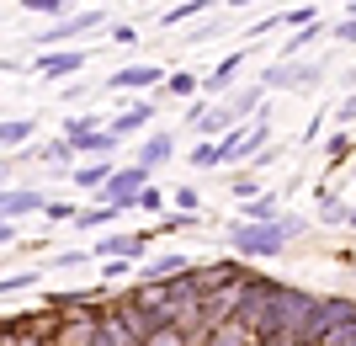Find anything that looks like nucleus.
Instances as JSON below:
<instances>
[{
  "label": "nucleus",
  "instance_id": "obj_37",
  "mask_svg": "<svg viewBox=\"0 0 356 346\" xmlns=\"http://www.w3.org/2000/svg\"><path fill=\"white\" fill-rule=\"evenodd\" d=\"M80 261H90L86 251H59V256H54V267H64V272H70V267H80Z\"/></svg>",
  "mask_w": 356,
  "mask_h": 346
},
{
  "label": "nucleus",
  "instance_id": "obj_8",
  "mask_svg": "<svg viewBox=\"0 0 356 346\" xmlns=\"http://www.w3.org/2000/svg\"><path fill=\"white\" fill-rule=\"evenodd\" d=\"M325 75V64H271L261 86L266 91H293V86H314V80Z\"/></svg>",
  "mask_w": 356,
  "mask_h": 346
},
{
  "label": "nucleus",
  "instance_id": "obj_24",
  "mask_svg": "<svg viewBox=\"0 0 356 346\" xmlns=\"http://www.w3.org/2000/svg\"><path fill=\"white\" fill-rule=\"evenodd\" d=\"M277 22H282V27H293V32H303V27H314V22H319V6H314V0H303V6H293V11L277 16Z\"/></svg>",
  "mask_w": 356,
  "mask_h": 346
},
{
  "label": "nucleus",
  "instance_id": "obj_39",
  "mask_svg": "<svg viewBox=\"0 0 356 346\" xmlns=\"http://www.w3.org/2000/svg\"><path fill=\"white\" fill-rule=\"evenodd\" d=\"M335 43H356V22H351V16H346L341 27H335Z\"/></svg>",
  "mask_w": 356,
  "mask_h": 346
},
{
  "label": "nucleus",
  "instance_id": "obj_40",
  "mask_svg": "<svg viewBox=\"0 0 356 346\" xmlns=\"http://www.w3.org/2000/svg\"><path fill=\"white\" fill-rule=\"evenodd\" d=\"M335 118H341V123H356V96H346V102L335 107Z\"/></svg>",
  "mask_w": 356,
  "mask_h": 346
},
{
  "label": "nucleus",
  "instance_id": "obj_29",
  "mask_svg": "<svg viewBox=\"0 0 356 346\" xmlns=\"http://www.w3.org/2000/svg\"><path fill=\"white\" fill-rule=\"evenodd\" d=\"M192 166H223V144H192Z\"/></svg>",
  "mask_w": 356,
  "mask_h": 346
},
{
  "label": "nucleus",
  "instance_id": "obj_44",
  "mask_svg": "<svg viewBox=\"0 0 356 346\" xmlns=\"http://www.w3.org/2000/svg\"><path fill=\"white\" fill-rule=\"evenodd\" d=\"M255 346H287V341H255Z\"/></svg>",
  "mask_w": 356,
  "mask_h": 346
},
{
  "label": "nucleus",
  "instance_id": "obj_13",
  "mask_svg": "<svg viewBox=\"0 0 356 346\" xmlns=\"http://www.w3.org/2000/svg\"><path fill=\"white\" fill-rule=\"evenodd\" d=\"M90 59V48H70V54H48V59H38V70H43V75H74V70H80V64Z\"/></svg>",
  "mask_w": 356,
  "mask_h": 346
},
{
  "label": "nucleus",
  "instance_id": "obj_30",
  "mask_svg": "<svg viewBox=\"0 0 356 346\" xmlns=\"http://www.w3.org/2000/svg\"><path fill=\"white\" fill-rule=\"evenodd\" d=\"M170 96H202V80L186 75V70H176V75H170Z\"/></svg>",
  "mask_w": 356,
  "mask_h": 346
},
{
  "label": "nucleus",
  "instance_id": "obj_36",
  "mask_svg": "<svg viewBox=\"0 0 356 346\" xmlns=\"http://www.w3.org/2000/svg\"><path fill=\"white\" fill-rule=\"evenodd\" d=\"M176 208L181 213H202V197H197L192 187H181V192H176Z\"/></svg>",
  "mask_w": 356,
  "mask_h": 346
},
{
  "label": "nucleus",
  "instance_id": "obj_31",
  "mask_svg": "<svg viewBox=\"0 0 356 346\" xmlns=\"http://www.w3.org/2000/svg\"><path fill=\"white\" fill-rule=\"evenodd\" d=\"M229 181H234V192L245 197V203H255V197H266V192H261V176H255V171H245V176H229Z\"/></svg>",
  "mask_w": 356,
  "mask_h": 346
},
{
  "label": "nucleus",
  "instance_id": "obj_10",
  "mask_svg": "<svg viewBox=\"0 0 356 346\" xmlns=\"http://www.w3.org/2000/svg\"><path fill=\"white\" fill-rule=\"evenodd\" d=\"M0 213H6V224H16V219L48 213V203H43V192H32V187H6V197H0Z\"/></svg>",
  "mask_w": 356,
  "mask_h": 346
},
{
  "label": "nucleus",
  "instance_id": "obj_19",
  "mask_svg": "<svg viewBox=\"0 0 356 346\" xmlns=\"http://www.w3.org/2000/svg\"><path fill=\"white\" fill-rule=\"evenodd\" d=\"M239 64H245V48H234V54H223L218 64H213V75L202 80V91H218V86H229V80H234V70Z\"/></svg>",
  "mask_w": 356,
  "mask_h": 346
},
{
  "label": "nucleus",
  "instance_id": "obj_22",
  "mask_svg": "<svg viewBox=\"0 0 356 346\" xmlns=\"http://www.w3.org/2000/svg\"><path fill=\"white\" fill-rule=\"evenodd\" d=\"M118 203H96V208H80V219H74V229H106L112 219H118Z\"/></svg>",
  "mask_w": 356,
  "mask_h": 346
},
{
  "label": "nucleus",
  "instance_id": "obj_16",
  "mask_svg": "<svg viewBox=\"0 0 356 346\" xmlns=\"http://www.w3.org/2000/svg\"><path fill=\"white\" fill-rule=\"evenodd\" d=\"M202 346H255V336L239 325V320H229V325H218V331L202 336Z\"/></svg>",
  "mask_w": 356,
  "mask_h": 346
},
{
  "label": "nucleus",
  "instance_id": "obj_3",
  "mask_svg": "<svg viewBox=\"0 0 356 346\" xmlns=\"http://www.w3.org/2000/svg\"><path fill=\"white\" fill-rule=\"evenodd\" d=\"M229 245H234V256H250V261H261V256H282V235H277V224H245V219H234L229 224Z\"/></svg>",
  "mask_w": 356,
  "mask_h": 346
},
{
  "label": "nucleus",
  "instance_id": "obj_42",
  "mask_svg": "<svg viewBox=\"0 0 356 346\" xmlns=\"http://www.w3.org/2000/svg\"><path fill=\"white\" fill-rule=\"evenodd\" d=\"M346 224H351V229H356V203H351V208H346Z\"/></svg>",
  "mask_w": 356,
  "mask_h": 346
},
{
  "label": "nucleus",
  "instance_id": "obj_41",
  "mask_svg": "<svg viewBox=\"0 0 356 346\" xmlns=\"http://www.w3.org/2000/svg\"><path fill=\"white\" fill-rule=\"evenodd\" d=\"M106 38H112V43H134L138 32H134V27H106Z\"/></svg>",
  "mask_w": 356,
  "mask_h": 346
},
{
  "label": "nucleus",
  "instance_id": "obj_38",
  "mask_svg": "<svg viewBox=\"0 0 356 346\" xmlns=\"http://www.w3.org/2000/svg\"><path fill=\"white\" fill-rule=\"evenodd\" d=\"M138 208H149V213H154V208H165V192H154V187H149V192L138 197Z\"/></svg>",
  "mask_w": 356,
  "mask_h": 346
},
{
  "label": "nucleus",
  "instance_id": "obj_20",
  "mask_svg": "<svg viewBox=\"0 0 356 346\" xmlns=\"http://www.w3.org/2000/svg\"><path fill=\"white\" fill-rule=\"evenodd\" d=\"M277 219H282V203H277V197H255V203H245V224H277Z\"/></svg>",
  "mask_w": 356,
  "mask_h": 346
},
{
  "label": "nucleus",
  "instance_id": "obj_23",
  "mask_svg": "<svg viewBox=\"0 0 356 346\" xmlns=\"http://www.w3.org/2000/svg\"><path fill=\"white\" fill-rule=\"evenodd\" d=\"M213 11V0H181V6H170V11L160 16V27H176V22H186V16H202Z\"/></svg>",
  "mask_w": 356,
  "mask_h": 346
},
{
  "label": "nucleus",
  "instance_id": "obj_14",
  "mask_svg": "<svg viewBox=\"0 0 356 346\" xmlns=\"http://www.w3.org/2000/svg\"><path fill=\"white\" fill-rule=\"evenodd\" d=\"M70 144H74V155H112L118 150V134H112V128H90V134L70 139Z\"/></svg>",
  "mask_w": 356,
  "mask_h": 346
},
{
  "label": "nucleus",
  "instance_id": "obj_26",
  "mask_svg": "<svg viewBox=\"0 0 356 346\" xmlns=\"http://www.w3.org/2000/svg\"><path fill=\"white\" fill-rule=\"evenodd\" d=\"M144 346H192V336L181 331V325H165V331H154Z\"/></svg>",
  "mask_w": 356,
  "mask_h": 346
},
{
  "label": "nucleus",
  "instance_id": "obj_6",
  "mask_svg": "<svg viewBox=\"0 0 356 346\" xmlns=\"http://www.w3.org/2000/svg\"><path fill=\"white\" fill-rule=\"evenodd\" d=\"M144 192H149V171H144V166H128V171H118V176L106 181L102 203H118V208H128V203H138Z\"/></svg>",
  "mask_w": 356,
  "mask_h": 346
},
{
  "label": "nucleus",
  "instance_id": "obj_25",
  "mask_svg": "<svg viewBox=\"0 0 356 346\" xmlns=\"http://www.w3.org/2000/svg\"><path fill=\"white\" fill-rule=\"evenodd\" d=\"M70 6H74V0H22V11H38V16H59V22H64V16H74Z\"/></svg>",
  "mask_w": 356,
  "mask_h": 346
},
{
  "label": "nucleus",
  "instance_id": "obj_9",
  "mask_svg": "<svg viewBox=\"0 0 356 346\" xmlns=\"http://www.w3.org/2000/svg\"><path fill=\"white\" fill-rule=\"evenodd\" d=\"M134 86H170V70H160V64H128V70L106 75V91H134Z\"/></svg>",
  "mask_w": 356,
  "mask_h": 346
},
{
  "label": "nucleus",
  "instance_id": "obj_35",
  "mask_svg": "<svg viewBox=\"0 0 356 346\" xmlns=\"http://www.w3.org/2000/svg\"><path fill=\"white\" fill-rule=\"evenodd\" d=\"M128 272H134V261H102V283H118Z\"/></svg>",
  "mask_w": 356,
  "mask_h": 346
},
{
  "label": "nucleus",
  "instance_id": "obj_34",
  "mask_svg": "<svg viewBox=\"0 0 356 346\" xmlns=\"http://www.w3.org/2000/svg\"><path fill=\"white\" fill-rule=\"evenodd\" d=\"M48 219H54V224H74L80 208H74V203H48Z\"/></svg>",
  "mask_w": 356,
  "mask_h": 346
},
{
  "label": "nucleus",
  "instance_id": "obj_43",
  "mask_svg": "<svg viewBox=\"0 0 356 346\" xmlns=\"http://www.w3.org/2000/svg\"><path fill=\"white\" fill-rule=\"evenodd\" d=\"M346 16H351V22H356V0H351V6H346Z\"/></svg>",
  "mask_w": 356,
  "mask_h": 346
},
{
  "label": "nucleus",
  "instance_id": "obj_32",
  "mask_svg": "<svg viewBox=\"0 0 356 346\" xmlns=\"http://www.w3.org/2000/svg\"><path fill=\"white\" fill-rule=\"evenodd\" d=\"M32 283H38V272H6V299H16V293H27Z\"/></svg>",
  "mask_w": 356,
  "mask_h": 346
},
{
  "label": "nucleus",
  "instance_id": "obj_5",
  "mask_svg": "<svg viewBox=\"0 0 356 346\" xmlns=\"http://www.w3.org/2000/svg\"><path fill=\"white\" fill-rule=\"evenodd\" d=\"M102 22H106V11H74V16H64V22H54L48 32H38V38H32V48L64 43V38H86V32H96Z\"/></svg>",
  "mask_w": 356,
  "mask_h": 346
},
{
  "label": "nucleus",
  "instance_id": "obj_2",
  "mask_svg": "<svg viewBox=\"0 0 356 346\" xmlns=\"http://www.w3.org/2000/svg\"><path fill=\"white\" fill-rule=\"evenodd\" d=\"M351 325H356V299H341V293L314 299V315H309V325H303V336L293 346H325L341 331H351Z\"/></svg>",
  "mask_w": 356,
  "mask_h": 346
},
{
  "label": "nucleus",
  "instance_id": "obj_27",
  "mask_svg": "<svg viewBox=\"0 0 356 346\" xmlns=\"http://www.w3.org/2000/svg\"><path fill=\"white\" fill-rule=\"evenodd\" d=\"M197 224V213H165V219H160V229H149V235H176V229H192Z\"/></svg>",
  "mask_w": 356,
  "mask_h": 346
},
{
  "label": "nucleus",
  "instance_id": "obj_7",
  "mask_svg": "<svg viewBox=\"0 0 356 346\" xmlns=\"http://www.w3.org/2000/svg\"><path fill=\"white\" fill-rule=\"evenodd\" d=\"M197 267H202V261L181 256V251H170V256H160V261H144V267H138V283L160 288V283H176V277H186V272H197Z\"/></svg>",
  "mask_w": 356,
  "mask_h": 346
},
{
  "label": "nucleus",
  "instance_id": "obj_21",
  "mask_svg": "<svg viewBox=\"0 0 356 346\" xmlns=\"http://www.w3.org/2000/svg\"><path fill=\"white\" fill-rule=\"evenodd\" d=\"M261 102H266V86H261V80H255V86H245V91H239V96H234V102H229V112H234V123H245V118H250V112H255V107H261Z\"/></svg>",
  "mask_w": 356,
  "mask_h": 346
},
{
  "label": "nucleus",
  "instance_id": "obj_17",
  "mask_svg": "<svg viewBox=\"0 0 356 346\" xmlns=\"http://www.w3.org/2000/svg\"><path fill=\"white\" fill-rule=\"evenodd\" d=\"M149 123H154V107H128V112H118L106 128L122 139V134H134V128H149Z\"/></svg>",
  "mask_w": 356,
  "mask_h": 346
},
{
  "label": "nucleus",
  "instance_id": "obj_15",
  "mask_svg": "<svg viewBox=\"0 0 356 346\" xmlns=\"http://www.w3.org/2000/svg\"><path fill=\"white\" fill-rule=\"evenodd\" d=\"M118 176V171L106 166V160H86V166L74 171V187H86V192H106V181Z\"/></svg>",
  "mask_w": 356,
  "mask_h": 346
},
{
  "label": "nucleus",
  "instance_id": "obj_12",
  "mask_svg": "<svg viewBox=\"0 0 356 346\" xmlns=\"http://www.w3.org/2000/svg\"><path fill=\"white\" fill-rule=\"evenodd\" d=\"M170 155H176V134H149L144 144H138V166L154 171V166H165Z\"/></svg>",
  "mask_w": 356,
  "mask_h": 346
},
{
  "label": "nucleus",
  "instance_id": "obj_28",
  "mask_svg": "<svg viewBox=\"0 0 356 346\" xmlns=\"http://www.w3.org/2000/svg\"><path fill=\"white\" fill-rule=\"evenodd\" d=\"M314 38H325V22H314V27H303V32H293V38H287V48L282 54H303V48L314 43Z\"/></svg>",
  "mask_w": 356,
  "mask_h": 346
},
{
  "label": "nucleus",
  "instance_id": "obj_4",
  "mask_svg": "<svg viewBox=\"0 0 356 346\" xmlns=\"http://www.w3.org/2000/svg\"><path fill=\"white\" fill-rule=\"evenodd\" d=\"M266 139H271V123H266V118H255V123H245V128H234V134L223 139V166H234V160H255V155L266 150Z\"/></svg>",
  "mask_w": 356,
  "mask_h": 346
},
{
  "label": "nucleus",
  "instance_id": "obj_11",
  "mask_svg": "<svg viewBox=\"0 0 356 346\" xmlns=\"http://www.w3.org/2000/svg\"><path fill=\"white\" fill-rule=\"evenodd\" d=\"M144 245H149V235H106L96 245V261H138Z\"/></svg>",
  "mask_w": 356,
  "mask_h": 346
},
{
  "label": "nucleus",
  "instance_id": "obj_1",
  "mask_svg": "<svg viewBox=\"0 0 356 346\" xmlns=\"http://www.w3.org/2000/svg\"><path fill=\"white\" fill-rule=\"evenodd\" d=\"M282 288L287 283H271V277H250L239 288V325L255 336V341H282Z\"/></svg>",
  "mask_w": 356,
  "mask_h": 346
},
{
  "label": "nucleus",
  "instance_id": "obj_33",
  "mask_svg": "<svg viewBox=\"0 0 356 346\" xmlns=\"http://www.w3.org/2000/svg\"><path fill=\"white\" fill-rule=\"evenodd\" d=\"M303 229H309V219H298V213H282V219H277V235H282V240H298Z\"/></svg>",
  "mask_w": 356,
  "mask_h": 346
},
{
  "label": "nucleus",
  "instance_id": "obj_18",
  "mask_svg": "<svg viewBox=\"0 0 356 346\" xmlns=\"http://www.w3.org/2000/svg\"><path fill=\"white\" fill-rule=\"evenodd\" d=\"M32 134H38V118H6V128H0V144H6V150H22Z\"/></svg>",
  "mask_w": 356,
  "mask_h": 346
}]
</instances>
